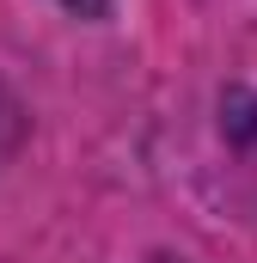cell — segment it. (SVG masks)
Returning <instances> with one entry per match:
<instances>
[{
	"label": "cell",
	"mask_w": 257,
	"mask_h": 263,
	"mask_svg": "<svg viewBox=\"0 0 257 263\" xmlns=\"http://www.w3.org/2000/svg\"><path fill=\"white\" fill-rule=\"evenodd\" d=\"M153 263H172V257H153Z\"/></svg>",
	"instance_id": "obj_3"
},
{
	"label": "cell",
	"mask_w": 257,
	"mask_h": 263,
	"mask_svg": "<svg viewBox=\"0 0 257 263\" xmlns=\"http://www.w3.org/2000/svg\"><path fill=\"white\" fill-rule=\"evenodd\" d=\"M19 129H25V117H19V98H12V92L0 86V159H6L12 147H19Z\"/></svg>",
	"instance_id": "obj_1"
},
{
	"label": "cell",
	"mask_w": 257,
	"mask_h": 263,
	"mask_svg": "<svg viewBox=\"0 0 257 263\" xmlns=\"http://www.w3.org/2000/svg\"><path fill=\"white\" fill-rule=\"evenodd\" d=\"M62 6H74V12H104L111 0H62Z\"/></svg>",
	"instance_id": "obj_2"
}]
</instances>
